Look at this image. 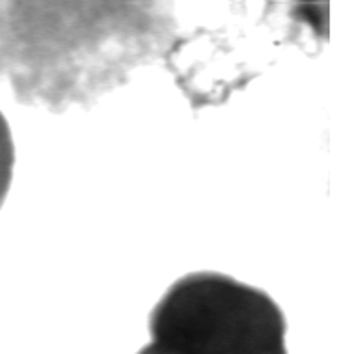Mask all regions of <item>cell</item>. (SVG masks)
Returning <instances> with one entry per match:
<instances>
[{
  "instance_id": "6da1fadb",
  "label": "cell",
  "mask_w": 354,
  "mask_h": 354,
  "mask_svg": "<svg viewBox=\"0 0 354 354\" xmlns=\"http://www.w3.org/2000/svg\"><path fill=\"white\" fill-rule=\"evenodd\" d=\"M153 342L183 354H287V321L263 289L220 272L170 286L149 315Z\"/></svg>"
},
{
  "instance_id": "7a4b0ae2",
  "label": "cell",
  "mask_w": 354,
  "mask_h": 354,
  "mask_svg": "<svg viewBox=\"0 0 354 354\" xmlns=\"http://www.w3.org/2000/svg\"><path fill=\"white\" fill-rule=\"evenodd\" d=\"M13 166H15V147H13L12 129L8 120L0 112V207L6 202L13 179Z\"/></svg>"
},
{
  "instance_id": "3957f363",
  "label": "cell",
  "mask_w": 354,
  "mask_h": 354,
  "mask_svg": "<svg viewBox=\"0 0 354 354\" xmlns=\"http://www.w3.org/2000/svg\"><path fill=\"white\" fill-rule=\"evenodd\" d=\"M138 354H183V353L166 347V345H162V343L151 342L149 345H146V347H142L140 351H138Z\"/></svg>"
}]
</instances>
